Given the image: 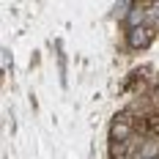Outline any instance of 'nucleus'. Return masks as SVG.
<instances>
[{
	"mask_svg": "<svg viewBox=\"0 0 159 159\" xmlns=\"http://www.w3.org/2000/svg\"><path fill=\"white\" fill-rule=\"evenodd\" d=\"M129 140H132V115L118 112L110 126V143H129Z\"/></svg>",
	"mask_w": 159,
	"mask_h": 159,
	"instance_id": "1",
	"label": "nucleus"
},
{
	"mask_svg": "<svg viewBox=\"0 0 159 159\" xmlns=\"http://www.w3.org/2000/svg\"><path fill=\"white\" fill-rule=\"evenodd\" d=\"M151 39H154V30L148 28V25H143V28H134V30L126 33V41L132 49H145L148 44H151Z\"/></svg>",
	"mask_w": 159,
	"mask_h": 159,
	"instance_id": "2",
	"label": "nucleus"
},
{
	"mask_svg": "<svg viewBox=\"0 0 159 159\" xmlns=\"http://www.w3.org/2000/svg\"><path fill=\"white\" fill-rule=\"evenodd\" d=\"M145 19H148V6H145V3H134V6L129 8V16H126L129 30H134V28H143Z\"/></svg>",
	"mask_w": 159,
	"mask_h": 159,
	"instance_id": "3",
	"label": "nucleus"
},
{
	"mask_svg": "<svg viewBox=\"0 0 159 159\" xmlns=\"http://www.w3.org/2000/svg\"><path fill=\"white\" fill-rule=\"evenodd\" d=\"M137 159H159V137H145L137 151Z\"/></svg>",
	"mask_w": 159,
	"mask_h": 159,
	"instance_id": "4",
	"label": "nucleus"
},
{
	"mask_svg": "<svg viewBox=\"0 0 159 159\" xmlns=\"http://www.w3.org/2000/svg\"><path fill=\"white\" fill-rule=\"evenodd\" d=\"M145 132H151V137H159V115L145 118Z\"/></svg>",
	"mask_w": 159,
	"mask_h": 159,
	"instance_id": "5",
	"label": "nucleus"
},
{
	"mask_svg": "<svg viewBox=\"0 0 159 159\" xmlns=\"http://www.w3.org/2000/svg\"><path fill=\"white\" fill-rule=\"evenodd\" d=\"M3 66L11 69V52H8V49H3Z\"/></svg>",
	"mask_w": 159,
	"mask_h": 159,
	"instance_id": "6",
	"label": "nucleus"
}]
</instances>
